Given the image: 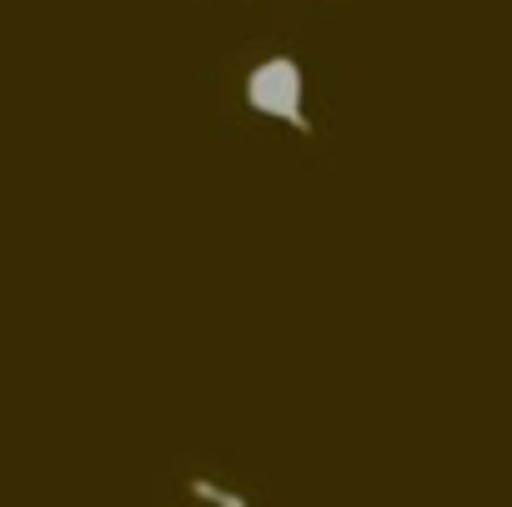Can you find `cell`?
<instances>
[{"label": "cell", "instance_id": "6da1fadb", "mask_svg": "<svg viewBox=\"0 0 512 507\" xmlns=\"http://www.w3.org/2000/svg\"><path fill=\"white\" fill-rule=\"evenodd\" d=\"M246 106L272 116V121H287L302 136L312 131L307 111H302V66L292 56H272V61H262L246 76Z\"/></svg>", "mask_w": 512, "mask_h": 507}, {"label": "cell", "instance_id": "7a4b0ae2", "mask_svg": "<svg viewBox=\"0 0 512 507\" xmlns=\"http://www.w3.org/2000/svg\"><path fill=\"white\" fill-rule=\"evenodd\" d=\"M191 497H196V502H226V507H246V497H241V492H226V487H216V482H206V477H191Z\"/></svg>", "mask_w": 512, "mask_h": 507}]
</instances>
